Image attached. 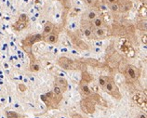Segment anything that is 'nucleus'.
I'll return each instance as SVG.
<instances>
[{"label":"nucleus","mask_w":147,"mask_h":118,"mask_svg":"<svg viewBox=\"0 0 147 118\" xmlns=\"http://www.w3.org/2000/svg\"><path fill=\"white\" fill-rule=\"evenodd\" d=\"M39 40H42V36L34 35V36H30L28 37H26V38L22 41V43H24V46H25V47H31V46H33L34 43H36V41H39Z\"/></svg>","instance_id":"9"},{"label":"nucleus","mask_w":147,"mask_h":118,"mask_svg":"<svg viewBox=\"0 0 147 118\" xmlns=\"http://www.w3.org/2000/svg\"><path fill=\"white\" fill-rule=\"evenodd\" d=\"M142 42H144V44H146V36H144V37H142Z\"/></svg>","instance_id":"24"},{"label":"nucleus","mask_w":147,"mask_h":118,"mask_svg":"<svg viewBox=\"0 0 147 118\" xmlns=\"http://www.w3.org/2000/svg\"><path fill=\"white\" fill-rule=\"evenodd\" d=\"M80 88H81V90H82V92H83L85 95H87V96H88V95H90V94H91V90L90 89V87L88 86V83H86V82L81 81Z\"/></svg>","instance_id":"14"},{"label":"nucleus","mask_w":147,"mask_h":118,"mask_svg":"<svg viewBox=\"0 0 147 118\" xmlns=\"http://www.w3.org/2000/svg\"><path fill=\"white\" fill-rule=\"evenodd\" d=\"M87 16H88V20L91 21H93L94 19H96V18L98 17V14L96 13L94 10H90V12L88 13Z\"/></svg>","instance_id":"17"},{"label":"nucleus","mask_w":147,"mask_h":118,"mask_svg":"<svg viewBox=\"0 0 147 118\" xmlns=\"http://www.w3.org/2000/svg\"><path fill=\"white\" fill-rule=\"evenodd\" d=\"M109 33H108V30L106 28L100 27V28H97L94 30V36L95 37H97L99 39H103L104 37H106Z\"/></svg>","instance_id":"10"},{"label":"nucleus","mask_w":147,"mask_h":118,"mask_svg":"<svg viewBox=\"0 0 147 118\" xmlns=\"http://www.w3.org/2000/svg\"><path fill=\"white\" fill-rule=\"evenodd\" d=\"M133 99H134V101L137 102V103L141 104L142 106H145L146 105V99L140 96V95H135Z\"/></svg>","instance_id":"15"},{"label":"nucleus","mask_w":147,"mask_h":118,"mask_svg":"<svg viewBox=\"0 0 147 118\" xmlns=\"http://www.w3.org/2000/svg\"><path fill=\"white\" fill-rule=\"evenodd\" d=\"M99 84L100 87L102 88V90L107 92L108 94H110L111 96L117 99V100H119V99L121 98V93H120V91H119V88L117 87L113 77L100 76L99 78Z\"/></svg>","instance_id":"1"},{"label":"nucleus","mask_w":147,"mask_h":118,"mask_svg":"<svg viewBox=\"0 0 147 118\" xmlns=\"http://www.w3.org/2000/svg\"><path fill=\"white\" fill-rule=\"evenodd\" d=\"M40 70V67L38 65H31V71L33 72H38Z\"/></svg>","instance_id":"20"},{"label":"nucleus","mask_w":147,"mask_h":118,"mask_svg":"<svg viewBox=\"0 0 147 118\" xmlns=\"http://www.w3.org/2000/svg\"><path fill=\"white\" fill-rule=\"evenodd\" d=\"M125 75L130 81H135L140 77V70L133 65H127L125 70Z\"/></svg>","instance_id":"3"},{"label":"nucleus","mask_w":147,"mask_h":118,"mask_svg":"<svg viewBox=\"0 0 147 118\" xmlns=\"http://www.w3.org/2000/svg\"><path fill=\"white\" fill-rule=\"evenodd\" d=\"M109 6V9L110 10L114 11V12H119V7H118V4L117 3H112V4H108Z\"/></svg>","instance_id":"16"},{"label":"nucleus","mask_w":147,"mask_h":118,"mask_svg":"<svg viewBox=\"0 0 147 118\" xmlns=\"http://www.w3.org/2000/svg\"><path fill=\"white\" fill-rule=\"evenodd\" d=\"M54 31H55V30H54ZM54 31L51 34H49V36L44 37L43 40H45L49 44H55V43H57L58 39H59V36H58V33H55Z\"/></svg>","instance_id":"11"},{"label":"nucleus","mask_w":147,"mask_h":118,"mask_svg":"<svg viewBox=\"0 0 147 118\" xmlns=\"http://www.w3.org/2000/svg\"><path fill=\"white\" fill-rule=\"evenodd\" d=\"M72 117H73V118H83L80 115H77V113H76V115H73Z\"/></svg>","instance_id":"23"},{"label":"nucleus","mask_w":147,"mask_h":118,"mask_svg":"<svg viewBox=\"0 0 147 118\" xmlns=\"http://www.w3.org/2000/svg\"><path fill=\"white\" fill-rule=\"evenodd\" d=\"M28 22H29L28 16H27L26 14L22 13L20 15L18 21L13 24V28H14V30H16V31H22V30H24L27 27Z\"/></svg>","instance_id":"4"},{"label":"nucleus","mask_w":147,"mask_h":118,"mask_svg":"<svg viewBox=\"0 0 147 118\" xmlns=\"http://www.w3.org/2000/svg\"><path fill=\"white\" fill-rule=\"evenodd\" d=\"M7 118H19L21 117L20 115H18L15 112H7Z\"/></svg>","instance_id":"18"},{"label":"nucleus","mask_w":147,"mask_h":118,"mask_svg":"<svg viewBox=\"0 0 147 118\" xmlns=\"http://www.w3.org/2000/svg\"><path fill=\"white\" fill-rule=\"evenodd\" d=\"M82 32L84 34V36L88 37V39H92V38H95V36H94V30L92 29L93 26L91 25V23L88 21H85V23L83 22L82 23Z\"/></svg>","instance_id":"6"},{"label":"nucleus","mask_w":147,"mask_h":118,"mask_svg":"<svg viewBox=\"0 0 147 118\" xmlns=\"http://www.w3.org/2000/svg\"><path fill=\"white\" fill-rule=\"evenodd\" d=\"M103 21L100 18L97 17L96 19H94L93 21H91V25L93 26L95 29L97 28H100V27H103Z\"/></svg>","instance_id":"13"},{"label":"nucleus","mask_w":147,"mask_h":118,"mask_svg":"<svg viewBox=\"0 0 147 118\" xmlns=\"http://www.w3.org/2000/svg\"><path fill=\"white\" fill-rule=\"evenodd\" d=\"M59 1L65 7H67V4L69 3V0H59Z\"/></svg>","instance_id":"21"},{"label":"nucleus","mask_w":147,"mask_h":118,"mask_svg":"<svg viewBox=\"0 0 147 118\" xmlns=\"http://www.w3.org/2000/svg\"><path fill=\"white\" fill-rule=\"evenodd\" d=\"M117 4L119 7V12H122V13L130 10L131 7H132L131 0H118Z\"/></svg>","instance_id":"7"},{"label":"nucleus","mask_w":147,"mask_h":118,"mask_svg":"<svg viewBox=\"0 0 147 118\" xmlns=\"http://www.w3.org/2000/svg\"><path fill=\"white\" fill-rule=\"evenodd\" d=\"M82 110L87 113H93L95 111V102L94 100L90 98H87L82 101Z\"/></svg>","instance_id":"5"},{"label":"nucleus","mask_w":147,"mask_h":118,"mask_svg":"<svg viewBox=\"0 0 147 118\" xmlns=\"http://www.w3.org/2000/svg\"><path fill=\"white\" fill-rule=\"evenodd\" d=\"M139 118H147V117H146V115H140V117H139Z\"/></svg>","instance_id":"25"},{"label":"nucleus","mask_w":147,"mask_h":118,"mask_svg":"<svg viewBox=\"0 0 147 118\" xmlns=\"http://www.w3.org/2000/svg\"><path fill=\"white\" fill-rule=\"evenodd\" d=\"M54 25L51 23V22H47L46 23V25L44 26V30H43V35H42V39L44 38V37H46L47 36H49V34H51L53 31H54Z\"/></svg>","instance_id":"12"},{"label":"nucleus","mask_w":147,"mask_h":118,"mask_svg":"<svg viewBox=\"0 0 147 118\" xmlns=\"http://www.w3.org/2000/svg\"><path fill=\"white\" fill-rule=\"evenodd\" d=\"M140 1H145V0H140Z\"/></svg>","instance_id":"26"},{"label":"nucleus","mask_w":147,"mask_h":118,"mask_svg":"<svg viewBox=\"0 0 147 118\" xmlns=\"http://www.w3.org/2000/svg\"><path fill=\"white\" fill-rule=\"evenodd\" d=\"M83 1L88 7H93L95 5V1H94V0H83Z\"/></svg>","instance_id":"19"},{"label":"nucleus","mask_w":147,"mask_h":118,"mask_svg":"<svg viewBox=\"0 0 147 118\" xmlns=\"http://www.w3.org/2000/svg\"><path fill=\"white\" fill-rule=\"evenodd\" d=\"M54 86H58L59 88L61 90V92H65L67 89L68 86V83L67 81L63 77H56L55 80H54Z\"/></svg>","instance_id":"8"},{"label":"nucleus","mask_w":147,"mask_h":118,"mask_svg":"<svg viewBox=\"0 0 147 118\" xmlns=\"http://www.w3.org/2000/svg\"><path fill=\"white\" fill-rule=\"evenodd\" d=\"M108 4H112V3H117L118 0H106Z\"/></svg>","instance_id":"22"},{"label":"nucleus","mask_w":147,"mask_h":118,"mask_svg":"<svg viewBox=\"0 0 147 118\" xmlns=\"http://www.w3.org/2000/svg\"><path fill=\"white\" fill-rule=\"evenodd\" d=\"M58 64L65 70H79L82 63H77L67 57H61L58 60Z\"/></svg>","instance_id":"2"}]
</instances>
